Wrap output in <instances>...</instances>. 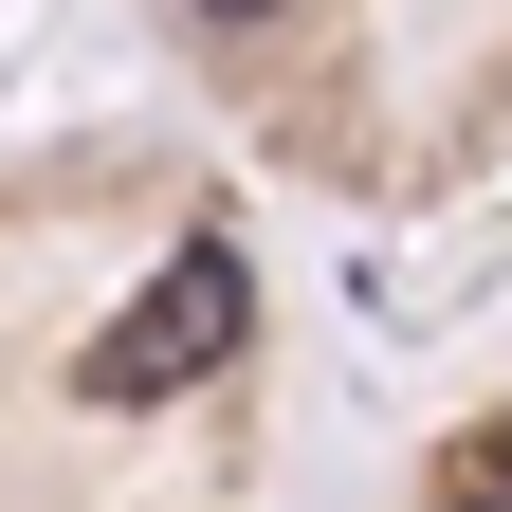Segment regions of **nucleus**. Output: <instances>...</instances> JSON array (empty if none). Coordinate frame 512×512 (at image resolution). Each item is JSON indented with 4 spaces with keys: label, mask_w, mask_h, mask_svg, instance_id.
Wrapping results in <instances>:
<instances>
[{
    "label": "nucleus",
    "mask_w": 512,
    "mask_h": 512,
    "mask_svg": "<svg viewBox=\"0 0 512 512\" xmlns=\"http://www.w3.org/2000/svg\"><path fill=\"white\" fill-rule=\"evenodd\" d=\"M238 311H256L238 238H183L165 275H147V293H128L110 330H92V366H74V384H92V403H183L202 366H238Z\"/></svg>",
    "instance_id": "nucleus-1"
},
{
    "label": "nucleus",
    "mask_w": 512,
    "mask_h": 512,
    "mask_svg": "<svg viewBox=\"0 0 512 512\" xmlns=\"http://www.w3.org/2000/svg\"><path fill=\"white\" fill-rule=\"evenodd\" d=\"M202 19H275V0H202Z\"/></svg>",
    "instance_id": "nucleus-2"
},
{
    "label": "nucleus",
    "mask_w": 512,
    "mask_h": 512,
    "mask_svg": "<svg viewBox=\"0 0 512 512\" xmlns=\"http://www.w3.org/2000/svg\"><path fill=\"white\" fill-rule=\"evenodd\" d=\"M458 512H512V494H458Z\"/></svg>",
    "instance_id": "nucleus-3"
}]
</instances>
